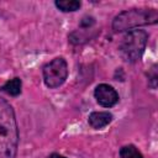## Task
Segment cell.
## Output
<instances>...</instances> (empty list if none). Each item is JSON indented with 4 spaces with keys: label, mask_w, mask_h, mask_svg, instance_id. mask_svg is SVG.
<instances>
[{
    "label": "cell",
    "mask_w": 158,
    "mask_h": 158,
    "mask_svg": "<svg viewBox=\"0 0 158 158\" xmlns=\"http://www.w3.org/2000/svg\"><path fill=\"white\" fill-rule=\"evenodd\" d=\"M19 127L12 106L0 96V158H16Z\"/></svg>",
    "instance_id": "obj_1"
},
{
    "label": "cell",
    "mask_w": 158,
    "mask_h": 158,
    "mask_svg": "<svg viewBox=\"0 0 158 158\" xmlns=\"http://www.w3.org/2000/svg\"><path fill=\"white\" fill-rule=\"evenodd\" d=\"M158 11L156 9H131L125 10L115 16L112 20V30L115 32H122L133 30L139 26H147L157 23Z\"/></svg>",
    "instance_id": "obj_2"
},
{
    "label": "cell",
    "mask_w": 158,
    "mask_h": 158,
    "mask_svg": "<svg viewBox=\"0 0 158 158\" xmlns=\"http://www.w3.org/2000/svg\"><path fill=\"white\" fill-rule=\"evenodd\" d=\"M148 33L143 30H132L128 31L118 46V51L122 58L126 62L135 63L141 59L144 48L147 46Z\"/></svg>",
    "instance_id": "obj_3"
},
{
    "label": "cell",
    "mask_w": 158,
    "mask_h": 158,
    "mask_svg": "<svg viewBox=\"0 0 158 158\" xmlns=\"http://www.w3.org/2000/svg\"><path fill=\"white\" fill-rule=\"evenodd\" d=\"M43 81L49 89L60 86L68 77V64L64 58L57 57L43 67Z\"/></svg>",
    "instance_id": "obj_4"
},
{
    "label": "cell",
    "mask_w": 158,
    "mask_h": 158,
    "mask_svg": "<svg viewBox=\"0 0 158 158\" xmlns=\"http://www.w3.org/2000/svg\"><path fill=\"white\" fill-rule=\"evenodd\" d=\"M94 96L102 107H112L118 102L117 91L109 84H99L94 90Z\"/></svg>",
    "instance_id": "obj_5"
},
{
    "label": "cell",
    "mask_w": 158,
    "mask_h": 158,
    "mask_svg": "<svg viewBox=\"0 0 158 158\" xmlns=\"http://www.w3.org/2000/svg\"><path fill=\"white\" fill-rule=\"evenodd\" d=\"M112 117H114L112 114H110L109 111H94L89 115L88 121L93 128L100 130L106 127L112 121Z\"/></svg>",
    "instance_id": "obj_6"
},
{
    "label": "cell",
    "mask_w": 158,
    "mask_h": 158,
    "mask_svg": "<svg viewBox=\"0 0 158 158\" xmlns=\"http://www.w3.org/2000/svg\"><path fill=\"white\" fill-rule=\"evenodd\" d=\"M21 88H22V81H21V79L17 78V77H15V78L7 80V81L0 88V90H1L2 93H5V94L10 95V96H17V95L21 94Z\"/></svg>",
    "instance_id": "obj_7"
},
{
    "label": "cell",
    "mask_w": 158,
    "mask_h": 158,
    "mask_svg": "<svg viewBox=\"0 0 158 158\" xmlns=\"http://www.w3.org/2000/svg\"><path fill=\"white\" fill-rule=\"evenodd\" d=\"M54 4L63 12H73L81 6V2L78 0H57Z\"/></svg>",
    "instance_id": "obj_8"
},
{
    "label": "cell",
    "mask_w": 158,
    "mask_h": 158,
    "mask_svg": "<svg viewBox=\"0 0 158 158\" xmlns=\"http://www.w3.org/2000/svg\"><path fill=\"white\" fill-rule=\"evenodd\" d=\"M120 157L121 158H143L142 153L133 144L123 146L120 149Z\"/></svg>",
    "instance_id": "obj_9"
},
{
    "label": "cell",
    "mask_w": 158,
    "mask_h": 158,
    "mask_svg": "<svg viewBox=\"0 0 158 158\" xmlns=\"http://www.w3.org/2000/svg\"><path fill=\"white\" fill-rule=\"evenodd\" d=\"M48 158H65L64 156H60V154H58V153H52Z\"/></svg>",
    "instance_id": "obj_10"
}]
</instances>
